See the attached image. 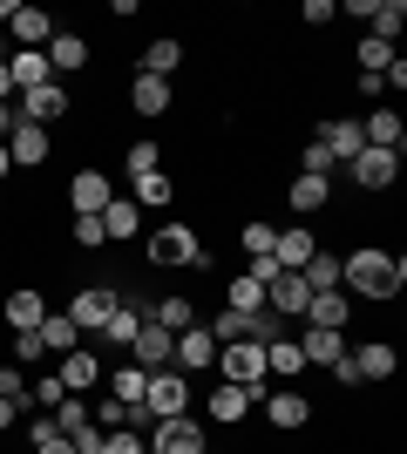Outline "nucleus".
Wrapping results in <instances>:
<instances>
[{"label": "nucleus", "instance_id": "f257e3e1", "mask_svg": "<svg viewBox=\"0 0 407 454\" xmlns=\"http://www.w3.org/2000/svg\"><path fill=\"white\" fill-rule=\"evenodd\" d=\"M340 285L360 292V299H373V305H387V299L407 292V258H394V251H380V245H360L347 265H340Z\"/></svg>", "mask_w": 407, "mask_h": 454}, {"label": "nucleus", "instance_id": "f03ea898", "mask_svg": "<svg viewBox=\"0 0 407 454\" xmlns=\"http://www.w3.org/2000/svg\"><path fill=\"white\" fill-rule=\"evenodd\" d=\"M143 258H150L156 271H217V258H211V245H204V238H197L191 224H163L150 238V245H143Z\"/></svg>", "mask_w": 407, "mask_h": 454}, {"label": "nucleus", "instance_id": "7ed1b4c3", "mask_svg": "<svg viewBox=\"0 0 407 454\" xmlns=\"http://www.w3.org/2000/svg\"><path fill=\"white\" fill-rule=\"evenodd\" d=\"M116 299H122V285H109V278H96V285H75V299H68V319H75V333H82V340L109 325Z\"/></svg>", "mask_w": 407, "mask_h": 454}, {"label": "nucleus", "instance_id": "20e7f679", "mask_svg": "<svg viewBox=\"0 0 407 454\" xmlns=\"http://www.w3.org/2000/svg\"><path fill=\"white\" fill-rule=\"evenodd\" d=\"M143 414H150V420H176V414H191V380L176 373V366L150 373V387H143Z\"/></svg>", "mask_w": 407, "mask_h": 454}, {"label": "nucleus", "instance_id": "39448f33", "mask_svg": "<svg viewBox=\"0 0 407 454\" xmlns=\"http://www.w3.org/2000/svg\"><path fill=\"white\" fill-rule=\"evenodd\" d=\"M217 373L238 387H265V340H231L217 346Z\"/></svg>", "mask_w": 407, "mask_h": 454}, {"label": "nucleus", "instance_id": "423d86ee", "mask_svg": "<svg viewBox=\"0 0 407 454\" xmlns=\"http://www.w3.org/2000/svg\"><path fill=\"white\" fill-rule=\"evenodd\" d=\"M347 176L367 190V197H380V190L401 184V156H394V150H360V156L347 163Z\"/></svg>", "mask_w": 407, "mask_h": 454}, {"label": "nucleus", "instance_id": "0eeeda50", "mask_svg": "<svg viewBox=\"0 0 407 454\" xmlns=\"http://www.w3.org/2000/svg\"><path fill=\"white\" fill-rule=\"evenodd\" d=\"M109 197H116V184H109L102 170H75L68 176V217H102Z\"/></svg>", "mask_w": 407, "mask_h": 454}, {"label": "nucleus", "instance_id": "6e6552de", "mask_svg": "<svg viewBox=\"0 0 407 454\" xmlns=\"http://www.w3.org/2000/svg\"><path fill=\"white\" fill-rule=\"evenodd\" d=\"M129 366H143V373H163V366H176V333H163V325L143 319V333L129 340Z\"/></svg>", "mask_w": 407, "mask_h": 454}, {"label": "nucleus", "instance_id": "1a4fd4ad", "mask_svg": "<svg viewBox=\"0 0 407 454\" xmlns=\"http://www.w3.org/2000/svg\"><path fill=\"white\" fill-rule=\"evenodd\" d=\"M150 454H211V448H204V427L191 414H176V420H156L150 427Z\"/></svg>", "mask_w": 407, "mask_h": 454}, {"label": "nucleus", "instance_id": "9d476101", "mask_svg": "<svg viewBox=\"0 0 407 454\" xmlns=\"http://www.w3.org/2000/svg\"><path fill=\"white\" fill-rule=\"evenodd\" d=\"M7 156H14V170H41V163L55 156V143H48L41 122H20V115H14V129H7Z\"/></svg>", "mask_w": 407, "mask_h": 454}, {"label": "nucleus", "instance_id": "9b49d317", "mask_svg": "<svg viewBox=\"0 0 407 454\" xmlns=\"http://www.w3.org/2000/svg\"><path fill=\"white\" fill-rule=\"evenodd\" d=\"M258 400H265V420L278 434H292V427L312 420V394H299V387H271V394H258Z\"/></svg>", "mask_w": 407, "mask_h": 454}, {"label": "nucleus", "instance_id": "f8f14e48", "mask_svg": "<svg viewBox=\"0 0 407 454\" xmlns=\"http://www.w3.org/2000/svg\"><path fill=\"white\" fill-rule=\"evenodd\" d=\"M143 319H150V299L122 292V299H116V312H109V325H102V346H122V353H129V340L143 333Z\"/></svg>", "mask_w": 407, "mask_h": 454}, {"label": "nucleus", "instance_id": "ddd939ff", "mask_svg": "<svg viewBox=\"0 0 407 454\" xmlns=\"http://www.w3.org/2000/svg\"><path fill=\"white\" fill-rule=\"evenodd\" d=\"M353 373H360V387H373V380H394V373H401V346H394V340L353 346Z\"/></svg>", "mask_w": 407, "mask_h": 454}, {"label": "nucleus", "instance_id": "4468645a", "mask_svg": "<svg viewBox=\"0 0 407 454\" xmlns=\"http://www.w3.org/2000/svg\"><path fill=\"white\" fill-rule=\"evenodd\" d=\"M61 115H68V82H41V89L20 95V122H41V129H48Z\"/></svg>", "mask_w": 407, "mask_h": 454}, {"label": "nucleus", "instance_id": "2eb2a0df", "mask_svg": "<svg viewBox=\"0 0 407 454\" xmlns=\"http://www.w3.org/2000/svg\"><path fill=\"white\" fill-rule=\"evenodd\" d=\"M204 366H217V340H211V325L197 319L176 333V373H204Z\"/></svg>", "mask_w": 407, "mask_h": 454}, {"label": "nucleus", "instance_id": "dca6fc26", "mask_svg": "<svg viewBox=\"0 0 407 454\" xmlns=\"http://www.w3.org/2000/svg\"><path fill=\"white\" fill-rule=\"evenodd\" d=\"M0 319H7V333H35V325L48 319V299H41L35 285H14L7 305H0Z\"/></svg>", "mask_w": 407, "mask_h": 454}, {"label": "nucleus", "instance_id": "f3484780", "mask_svg": "<svg viewBox=\"0 0 407 454\" xmlns=\"http://www.w3.org/2000/svg\"><path fill=\"white\" fill-rule=\"evenodd\" d=\"M41 55H48V68H55V75H82V68L96 61V48H89L82 35H68V27H55V41H48Z\"/></svg>", "mask_w": 407, "mask_h": 454}, {"label": "nucleus", "instance_id": "a211bd4d", "mask_svg": "<svg viewBox=\"0 0 407 454\" xmlns=\"http://www.w3.org/2000/svg\"><path fill=\"white\" fill-rule=\"evenodd\" d=\"M306 299H312V285L299 278V271H278V278L265 285V312H278V319H299Z\"/></svg>", "mask_w": 407, "mask_h": 454}, {"label": "nucleus", "instance_id": "6ab92c4d", "mask_svg": "<svg viewBox=\"0 0 407 454\" xmlns=\"http://www.w3.org/2000/svg\"><path fill=\"white\" fill-rule=\"evenodd\" d=\"M299 319H306V325H319V333H347V319H353V299H347V292H312Z\"/></svg>", "mask_w": 407, "mask_h": 454}, {"label": "nucleus", "instance_id": "aec40b11", "mask_svg": "<svg viewBox=\"0 0 407 454\" xmlns=\"http://www.w3.org/2000/svg\"><path fill=\"white\" fill-rule=\"evenodd\" d=\"M258 394H265V387H238V380H224V387L211 394V420H217V427H238V420L258 407Z\"/></svg>", "mask_w": 407, "mask_h": 454}, {"label": "nucleus", "instance_id": "412c9836", "mask_svg": "<svg viewBox=\"0 0 407 454\" xmlns=\"http://www.w3.org/2000/svg\"><path fill=\"white\" fill-rule=\"evenodd\" d=\"M312 136H319V143L333 150V163H353V156L367 150V136H360V122H347V115H326V122H319Z\"/></svg>", "mask_w": 407, "mask_h": 454}, {"label": "nucleus", "instance_id": "4be33fe9", "mask_svg": "<svg viewBox=\"0 0 407 454\" xmlns=\"http://www.w3.org/2000/svg\"><path fill=\"white\" fill-rule=\"evenodd\" d=\"M61 387H68V394H89V387H102V360L96 353H89V346H75V353H61Z\"/></svg>", "mask_w": 407, "mask_h": 454}, {"label": "nucleus", "instance_id": "5701e85b", "mask_svg": "<svg viewBox=\"0 0 407 454\" xmlns=\"http://www.w3.org/2000/svg\"><path fill=\"white\" fill-rule=\"evenodd\" d=\"M360 136H367V150H394V156L407 150V122L394 109H373L367 122H360Z\"/></svg>", "mask_w": 407, "mask_h": 454}, {"label": "nucleus", "instance_id": "b1692460", "mask_svg": "<svg viewBox=\"0 0 407 454\" xmlns=\"http://www.w3.org/2000/svg\"><path fill=\"white\" fill-rule=\"evenodd\" d=\"M286 204L299 210V217H312V210H326V204H333V176H306V170H299V176L286 184Z\"/></svg>", "mask_w": 407, "mask_h": 454}, {"label": "nucleus", "instance_id": "393cba45", "mask_svg": "<svg viewBox=\"0 0 407 454\" xmlns=\"http://www.w3.org/2000/svg\"><path fill=\"white\" fill-rule=\"evenodd\" d=\"M170 102H176V82H156V75L129 82V109L136 115H170Z\"/></svg>", "mask_w": 407, "mask_h": 454}, {"label": "nucleus", "instance_id": "a878e982", "mask_svg": "<svg viewBox=\"0 0 407 454\" xmlns=\"http://www.w3.org/2000/svg\"><path fill=\"white\" fill-rule=\"evenodd\" d=\"M312 251H319V238H312L306 224H292V231H278V238H271V258H278V271H299Z\"/></svg>", "mask_w": 407, "mask_h": 454}, {"label": "nucleus", "instance_id": "bb28decb", "mask_svg": "<svg viewBox=\"0 0 407 454\" xmlns=\"http://www.w3.org/2000/svg\"><path fill=\"white\" fill-rule=\"evenodd\" d=\"M299 353H306V366H340V360H347V333H319V325H306V333H299Z\"/></svg>", "mask_w": 407, "mask_h": 454}, {"label": "nucleus", "instance_id": "cd10ccee", "mask_svg": "<svg viewBox=\"0 0 407 454\" xmlns=\"http://www.w3.org/2000/svg\"><path fill=\"white\" fill-rule=\"evenodd\" d=\"M7 75H14V95H27V89H41V82H55V68H48L41 48H20V55H7Z\"/></svg>", "mask_w": 407, "mask_h": 454}, {"label": "nucleus", "instance_id": "c85d7f7f", "mask_svg": "<svg viewBox=\"0 0 407 454\" xmlns=\"http://www.w3.org/2000/svg\"><path fill=\"white\" fill-rule=\"evenodd\" d=\"M176 68H184V41H150V48H143V61H136V75H156V82H170Z\"/></svg>", "mask_w": 407, "mask_h": 454}, {"label": "nucleus", "instance_id": "c756f323", "mask_svg": "<svg viewBox=\"0 0 407 454\" xmlns=\"http://www.w3.org/2000/svg\"><path fill=\"white\" fill-rule=\"evenodd\" d=\"M7 27H14L20 48H48V41H55V14H41V7H14Z\"/></svg>", "mask_w": 407, "mask_h": 454}, {"label": "nucleus", "instance_id": "7c9ffc66", "mask_svg": "<svg viewBox=\"0 0 407 454\" xmlns=\"http://www.w3.org/2000/svg\"><path fill=\"white\" fill-rule=\"evenodd\" d=\"M35 340H41V353H75L82 333H75V319H68V312H48V319L35 325Z\"/></svg>", "mask_w": 407, "mask_h": 454}, {"label": "nucleus", "instance_id": "2f4dec72", "mask_svg": "<svg viewBox=\"0 0 407 454\" xmlns=\"http://www.w3.org/2000/svg\"><path fill=\"white\" fill-rule=\"evenodd\" d=\"M367 27H373V41H401V27H407V0H373V14H367Z\"/></svg>", "mask_w": 407, "mask_h": 454}, {"label": "nucleus", "instance_id": "473e14b6", "mask_svg": "<svg viewBox=\"0 0 407 454\" xmlns=\"http://www.w3.org/2000/svg\"><path fill=\"white\" fill-rule=\"evenodd\" d=\"M150 325H163V333H184V325H197V305L176 292V299H150Z\"/></svg>", "mask_w": 407, "mask_h": 454}, {"label": "nucleus", "instance_id": "72a5a7b5", "mask_svg": "<svg viewBox=\"0 0 407 454\" xmlns=\"http://www.w3.org/2000/svg\"><path fill=\"white\" fill-rule=\"evenodd\" d=\"M353 61H360V82H380V75H387V68H394V48H387V41H360V48H353Z\"/></svg>", "mask_w": 407, "mask_h": 454}, {"label": "nucleus", "instance_id": "f704fd0d", "mask_svg": "<svg viewBox=\"0 0 407 454\" xmlns=\"http://www.w3.org/2000/svg\"><path fill=\"white\" fill-rule=\"evenodd\" d=\"M299 278H306L312 292H340V258H333V251H312L306 265H299Z\"/></svg>", "mask_w": 407, "mask_h": 454}, {"label": "nucleus", "instance_id": "c9c22d12", "mask_svg": "<svg viewBox=\"0 0 407 454\" xmlns=\"http://www.w3.org/2000/svg\"><path fill=\"white\" fill-rule=\"evenodd\" d=\"M143 387H150L143 366H116V373H109V400H122V407H143Z\"/></svg>", "mask_w": 407, "mask_h": 454}, {"label": "nucleus", "instance_id": "e433bc0d", "mask_svg": "<svg viewBox=\"0 0 407 454\" xmlns=\"http://www.w3.org/2000/svg\"><path fill=\"white\" fill-rule=\"evenodd\" d=\"M170 197H176V176L170 170H150V176H136V197H129V204L143 210V204H170Z\"/></svg>", "mask_w": 407, "mask_h": 454}, {"label": "nucleus", "instance_id": "4c0bfd02", "mask_svg": "<svg viewBox=\"0 0 407 454\" xmlns=\"http://www.w3.org/2000/svg\"><path fill=\"white\" fill-rule=\"evenodd\" d=\"M224 305H231V312H265V285H252L245 271H231V285H224Z\"/></svg>", "mask_w": 407, "mask_h": 454}, {"label": "nucleus", "instance_id": "58836bf2", "mask_svg": "<svg viewBox=\"0 0 407 454\" xmlns=\"http://www.w3.org/2000/svg\"><path fill=\"white\" fill-rule=\"evenodd\" d=\"M136 224H143V210H136L129 197H109V210H102V231H109V238H136Z\"/></svg>", "mask_w": 407, "mask_h": 454}, {"label": "nucleus", "instance_id": "ea45409f", "mask_svg": "<svg viewBox=\"0 0 407 454\" xmlns=\"http://www.w3.org/2000/svg\"><path fill=\"white\" fill-rule=\"evenodd\" d=\"M271 238H278V224H265V217H245V224H238V251H245V258H265Z\"/></svg>", "mask_w": 407, "mask_h": 454}, {"label": "nucleus", "instance_id": "a19ab883", "mask_svg": "<svg viewBox=\"0 0 407 454\" xmlns=\"http://www.w3.org/2000/svg\"><path fill=\"white\" fill-rule=\"evenodd\" d=\"M122 170H129V184H136V176H150V170H163V143H150V136H143V143H129Z\"/></svg>", "mask_w": 407, "mask_h": 454}, {"label": "nucleus", "instance_id": "79ce46f5", "mask_svg": "<svg viewBox=\"0 0 407 454\" xmlns=\"http://www.w3.org/2000/svg\"><path fill=\"white\" fill-rule=\"evenodd\" d=\"M299 170H306V176H333L340 163H333V150L319 143V136H306V150H299Z\"/></svg>", "mask_w": 407, "mask_h": 454}, {"label": "nucleus", "instance_id": "37998d69", "mask_svg": "<svg viewBox=\"0 0 407 454\" xmlns=\"http://www.w3.org/2000/svg\"><path fill=\"white\" fill-rule=\"evenodd\" d=\"M68 238H75V251H102V245H109L102 217H68Z\"/></svg>", "mask_w": 407, "mask_h": 454}, {"label": "nucleus", "instance_id": "c03bdc74", "mask_svg": "<svg viewBox=\"0 0 407 454\" xmlns=\"http://www.w3.org/2000/svg\"><path fill=\"white\" fill-rule=\"evenodd\" d=\"M55 427H61V434H75V427H89V400H75V394H68V400L55 407Z\"/></svg>", "mask_w": 407, "mask_h": 454}, {"label": "nucleus", "instance_id": "a18cd8bd", "mask_svg": "<svg viewBox=\"0 0 407 454\" xmlns=\"http://www.w3.org/2000/svg\"><path fill=\"white\" fill-rule=\"evenodd\" d=\"M27 400H41V407H48V414H55L61 400H68V387H61V380H55V373H41V380H35V387H27Z\"/></svg>", "mask_w": 407, "mask_h": 454}, {"label": "nucleus", "instance_id": "49530a36", "mask_svg": "<svg viewBox=\"0 0 407 454\" xmlns=\"http://www.w3.org/2000/svg\"><path fill=\"white\" fill-rule=\"evenodd\" d=\"M102 454H150V448H143L129 427H109V434H102Z\"/></svg>", "mask_w": 407, "mask_h": 454}, {"label": "nucleus", "instance_id": "de8ad7c7", "mask_svg": "<svg viewBox=\"0 0 407 454\" xmlns=\"http://www.w3.org/2000/svg\"><path fill=\"white\" fill-rule=\"evenodd\" d=\"M0 400H20V407H27V380H20V366H0Z\"/></svg>", "mask_w": 407, "mask_h": 454}, {"label": "nucleus", "instance_id": "09e8293b", "mask_svg": "<svg viewBox=\"0 0 407 454\" xmlns=\"http://www.w3.org/2000/svg\"><path fill=\"white\" fill-rule=\"evenodd\" d=\"M68 448H75V454H102V427H96V420H89V427H75V434H68Z\"/></svg>", "mask_w": 407, "mask_h": 454}, {"label": "nucleus", "instance_id": "8fccbe9b", "mask_svg": "<svg viewBox=\"0 0 407 454\" xmlns=\"http://www.w3.org/2000/svg\"><path fill=\"white\" fill-rule=\"evenodd\" d=\"M14 360H20V366L41 360V340H35V333H14Z\"/></svg>", "mask_w": 407, "mask_h": 454}, {"label": "nucleus", "instance_id": "3c124183", "mask_svg": "<svg viewBox=\"0 0 407 454\" xmlns=\"http://www.w3.org/2000/svg\"><path fill=\"white\" fill-rule=\"evenodd\" d=\"M61 434V427H55V414H41V420H27V441H35V448H41V441H55Z\"/></svg>", "mask_w": 407, "mask_h": 454}, {"label": "nucleus", "instance_id": "603ef678", "mask_svg": "<svg viewBox=\"0 0 407 454\" xmlns=\"http://www.w3.org/2000/svg\"><path fill=\"white\" fill-rule=\"evenodd\" d=\"M299 20H306V27H326V20H333V0H306V14H299Z\"/></svg>", "mask_w": 407, "mask_h": 454}, {"label": "nucleus", "instance_id": "864d4df0", "mask_svg": "<svg viewBox=\"0 0 407 454\" xmlns=\"http://www.w3.org/2000/svg\"><path fill=\"white\" fill-rule=\"evenodd\" d=\"M14 420H20V400H0V434H7Z\"/></svg>", "mask_w": 407, "mask_h": 454}, {"label": "nucleus", "instance_id": "5fc2aeb1", "mask_svg": "<svg viewBox=\"0 0 407 454\" xmlns=\"http://www.w3.org/2000/svg\"><path fill=\"white\" fill-rule=\"evenodd\" d=\"M35 454H75V448H68V434H55V441H41Z\"/></svg>", "mask_w": 407, "mask_h": 454}, {"label": "nucleus", "instance_id": "6e6d98bb", "mask_svg": "<svg viewBox=\"0 0 407 454\" xmlns=\"http://www.w3.org/2000/svg\"><path fill=\"white\" fill-rule=\"evenodd\" d=\"M7 129H14V102H0V143H7Z\"/></svg>", "mask_w": 407, "mask_h": 454}, {"label": "nucleus", "instance_id": "4d7b16f0", "mask_svg": "<svg viewBox=\"0 0 407 454\" xmlns=\"http://www.w3.org/2000/svg\"><path fill=\"white\" fill-rule=\"evenodd\" d=\"M7 176H14V156H7V143H0V184H7Z\"/></svg>", "mask_w": 407, "mask_h": 454}, {"label": "nucleus", "instance_id": "13d9d810", "mask_svg": "<svg viewBox=\"0 0 407 454\" xmlns=\"http://www.w3.org/2000/svg\"><path fill=\"white\" fill-rule=\"evenodd\" d=\"M14 7H20V0H0V20H14Z\"/></svg>", "mask_w": 407, "mask_h": 454}]
</instances>
